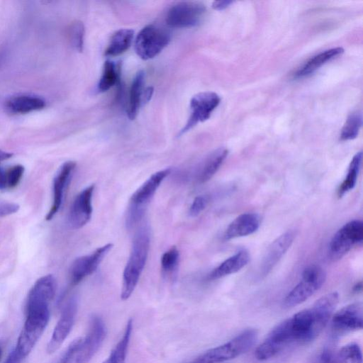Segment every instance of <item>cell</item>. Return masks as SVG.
<instances>
[{"mask_svg": "<svg viewBox=\"0 0 363 363\" xmlns=\"http://www.w3.org/2000/svg\"><path fill=\"white\" fill-rule=\"evenodd\" d=\"M150 235L146 229L135 235L128 260L123 274L121 298L127 300L134 291L145 266L149 250Z\"/></svg>", "mask_w": 363, "mask_h": 363, "instance_id": "6da1fadb", "label": "cell"}, {"mask_svg": "<svg viewBox=\"0 0 363 363\" xmlns=\"http://www.w3.org/2000/svg\"><path fill=\"white\" fill-rule=\"evenodd\" d=\"M257 337V330L247 329L228 342L206 351L191 363H222L230 360L248 351Z\"/></svg>", "mask_w": 363, "mask_h": 363, "instance_id": "7a4b0ae2", "label": "cell"}, {"mask_svg": "<svg viewBox=\"0 0 363 363\" xmlns=\"http://www.w3.org/2000/svg\"><path fill=\"white\" fill-rule=\"evenodd\" d=\"M26 320L18 337L16 347L17 354L24 359L33 350L45 331L50 320V309L32 311L26 313Z\"/></svg>", "mask_w": 363, "mask_h": 363, "instance_id": "3957f363", "label": "cell"}, {"mask_svg": "<svg viewBox=\"0 0 363 363\" xmlns=\"http://www.w3.org/2000/svg\"><path fill=\"white\" fill-rule=\"evenodd\" d=\"M171 173L167 168L152 174L131 196L127 213L126 225L131 228L144 214L145 208L160 184Z\"/></svg>", "mask_w": 363, "mask_h": 363, "instance_id": "277c9868", "label": "cell"}, {"mask_svg": "<svg viewBox=\"0 0 363 363\" xmlns=\"http://www.w3.org/2000/svg\"><path fill=\"white\" fill-rule=\"evenodd\" d=\"M326 279V273L320 266L312 264L305 268L301 281L291 289L284 298L287 307L303 303L319 290Z\"/></svg>", "mask_w": 363, "mask_h": 363, "instance_id": "5b68a950", "label": "cell"}, {"mask_svg": "<svg viewBox=\"0 0 363 363\" xmlns=\"http://www.w3.org/2000/svg\"><path fill=\"white\" fill-rule=\"evenodd\" d=\"M169 41L170 35L166 29L150 24L138 33L135 40V50L141 59L150 60L161 52Z\"/></svg>", "mask_w": 363, "mask_h": 363, "instance_id": "8992f818", "label": "cell"}, {"mask_svg": "<svg viewBox=\"0 0 363 363\" xmlns=\"http://www.w3.org/2000/svg\"><path fill=\"white\" fill-rule=\"evenodd\" d=\"M363 240V223L351 220L342 226L332 238L328 246V255L333 261L344 257L352 248Z\"/></svg>", "mask_w": 363, "mask_h": 363, "instance_id": "52a82bcc", "label": "cell"}, {"mask_svg": "<svg viewBox=\"0 0 363 363\" xmlns=\"http://www.w3.org/2000/svg\"><path fill=\"white\" fill-rule=\"evenodd\" d=\"M206 6L197 1H180L167 11L165 21L173 28H191L199 25L206 14Z\"/></svg>", "mask_w": 363, "mask_h": 363, "instance_id": "ba28073f", "label": "cell"}, {"mask_svg": "<svg viewBox=\"0 0 363 363\" xmlns=\"http://www.w3.org/2000/svg\"><path fill=\"white\" fill-rule=\"evenodd\" d=\"M220 101V96L213 91H203L194 96L190 101V116L179 135L189 131L198 123L208 119Z\"/></svg>", "mask_w": 363, "mask_h": 363, "instance_id": "9c48e42d", "label": "cell"}, {"mask_svg": "<svg viewBox=\"0 0 363 363\" xmlns=\"http://www.w3.org/2000/svg\"><path fill=\"white\" fill-rule=\"evenodd\" d=\"M57 289L55 278L52 274H48L38 279L29 291L26 302V313L50 309Z\"/></svg>", "mask_w": 363, "mask_h": 363, "instance_id": "30bf717a", "label": "cell"}, {"mask_svg": "<svg viewBox=\"0 0 363 363\" xmlns=\"http://www.w3.org/2000/svg\"><path fill=\"white\" fill-rule=\"evenodd\" d=\"M77 311V300L71 296L65 304L61 315L53 330L52 336L47 345V352L53 354L62 345L74 325Z\"/></svg>", "mask_w": 363, "mask_h": 363, "instance_id": "8fae6325", "label": "cell"}, {"mask_svg": "<svg viewBox=\"0 0 363 363\" xmlns=\"http://www.w3.org/2000/svg\"><path fill=\"white\" fill-rule=\"evenodd\" d=\"M112 247L111 243H108L98 247L89 255L77 258L69 269L72 285L78 284L86 277L94 273Z\"/></svg>", "mask_w": 363, "mask_h": 363, "instance_id": "7c38bea8", "label": "cell"}, {"mask_svg": "<svg viewBox=\"0 0 363 363\" xmlns=\"http://www.w3.org/2000/svg\"><path fill=\"white\" fill-rule=\"evenodd\" d=\"M94 190V184H91L82 190L74 199L68 214V223L72 228H82L91 218Z\"/></svg>", "mask_w": 363, "mask_h": 363, "instance_id": "4fadbf2b", "label": "cell"}, {"mask_svg": "<svg viewBox=\"0 0 363 363\" xmlns=\"http://www.w3.org/2000/svg\"><path fill=\"white\" fill-rule=\"evenodd\" d=\"M331 326L337 335L361 330L363 326L362 303H351L341 308L333 315Z\"/></svg>", "mask_w": 363, "mask_h": 363, "instance_id": "5bb4252c", "label": "cell"}, {"mask_svg": "<svg viewBox=\"0 0 363 363\" xmlns=\"http://www.w3.org/2000/svg\"><path fill=\"white\" fill-rule=\"evenodd\" d=\"M296 237L294 230H288L279 235L269 246L259 267V276L267 275L277 265L292 245Z\"/></svg>", "mask_w": 363, "mask_h": 363, "instance_id": "9a60e30c", "label": "cell"}, {"mask_svg": "<svg viewBox=\"0 0 363 363\" xmlns=\"http://www.w3.org/2000/svg\"><path fill=\"white\" fill-rule=\"evenodd\" d=\"M76 163L67 161L58 169L53 181V202L45 219L51 220L60 210L62 203L65 189L69 183Z\"/></svg>", "mask_w": 363, "mask_h": 363, "instance_id": "2e32d148", "label": "cell"}, {"mask_svg": "<svg viewBox=\"0 0 363 363\" xmlns=\"http://www.w3.org/2000/svg\"><path fill=\"white\" fill-rule=\"evenodd\" d=\"M318 363H362V354L357 343L351 342L338 349H325Z\"/></svg>", "mask_w": 363, "mask_h": 363, "instance_id": "e0dca14e", "label": "cell"}, {"mask_svg": "<svg viewBox=\"0 0 363 363\" xmlns=\"http://www.w3.org/2000/svg\"><path fill=\"white\" fill-rule=\"evenodd\" d=\"M260 225V217L255 213H245L236 217L227 227L223 238L228 240L250 235Z\"/></svg>", "mask_w": 363, "mask_h": 363, "instance_id": "ac0fdd59", "label": "cell"}, {"mask_svg": "<svg viewBox=\"0 0 363 363\" xmlns=\"http://www.w3.org/2000/svg\"><path fill=\"white\" fill-rule=\"evenodd\" d=\"M228 154L225 147H219L211 152L199 165L195 178L200 184L210 180L219 169Z\"/></svg>", "mask_w": 363, "mask_h": 363, "instance_id": "d6986e66", "label": "cell"}, {"mask_svg": "<svg viewBox=\"0 0 363 363\" xmlns=\"http://www.w3.org/2000/svg\"><path fill=\"white\" fill-rule=\"evenodd\" d=\"M96 352L86 336L79 337L69 345L60 363H87Z\"/></svg>", "mask_w": 363, "mask_h": 363, "instance_id": "ffe728a7", "label": "cell"}, {"mask_svg": "<svg viewBox=\"0 0 363 363\" xmlns=\"http://www.w3.org/2000/svg\"><path fill=\"white\" fill-rule=\"evenodd\" d=\"M45 106V101L42 98L29 94L13 96L5 103L7 111L13 114L28 113L43 109Z\"/></svg>", "mask_w": 363, "mask_h": 363, "instance_id": "44dd1931", "label": "cell"}, {"mask_svg": "<svg viewBox=\"0 0 363 363\" xmlns=\"http://www.w3.org/2000/svg\"><path fill=\"white\" fill-rule=\"evenodd\" d=\"M250 261L247 251L242 250L227 258L208 274V279L216 280L234 274L245 267Z\"/></svg>", "mask_w": 363, "mask_h": 363, "instance_id": "7402d4cb", "label": "cell"}, {"mask_svg": "<svg viewBox=\"0 0 363 363\" xmlns=\"http://www.w3.org/2000/svg\"><path fill=\"white\" fill-rule=\"evenodd\" d=\"M344 52L342 48H333L323 52H321L316 55L310 58L298 70L294 73V78H301L307 76L322 65L325 64L328 61L335 57L336 56L341 55Z\"/></svg>", "mask_w": 363, "mask_h": 363, "instance_id": "603a6c76", "label": "cell"}, {"mask_svg": "<svg viewBox=\"0 0 363 363\" xmlns=\"http://www.w3.org/2000/svg\"><path fill=\"white\" fill-rule=\"evenodd\" d=\"M144 82L145 72L143 70H140L135 74L130 89L127 114L130 120L136 118L142 104Z\"/></svg>", "mask_w": 363, "mask_h": 363, "instance_id": "cb8c5ba5", "label": "cell"}, {"mask_svg": "<svg viewBox=\"0 0 363 363\" xmlns=\"http://www.w3.org/2000/svg\"><path fill=\"white\" fill-rule=\"evenodd\" d=\"M134 32L129 28H121L116 31L105 50L106 56H117L125 52L131 45Z\"/></svg>", "mask_w": 363, "mask_h": 363, "instance_id": "d4e9b609", "label": "cell"}, {"mask_svg": "<svg viewBox=\"0 0 363 363\" xmlns=\"http://www.w3.org/2000/svg\"><path fill=\"white\" fill-rule=\"evenodd\" d=\"M362 160V152L356 153L352 157L348 167L347 174L337 189V194L339 198L345 196L355 186L361 168Z\"/></svg>", "mask_w": 363, "mask_h": 363, "instance_id": "484cf974", "label": "cell"}, {"mask_svg": "<svg viewBox=\"0 0 363 363\" xmlns=\"http://www.w3.org/2000/svg\"><path fill=\"white\" fill-rule=\"evenodd\" d=\"M119 80V69L112 61L104 62L103 71L98 83V90L104 92L117 84Z\"/></svg>", "mask_w": 363, "mask_h": 363, "instance_id": "4316f807", "label": "cell"}, {"mask_svg": "<svg viewBox=\"0 0 363 363\" xmlns=\"http://www.w3.org/2000/svg\"><path fill=\"white\" fill-rule=\"evenodd\" d=\"M179 262V252L176 246H172L163 253L160 264L162 274L172 279L175 275Z\"/></svg>", "mask_w": 363, "mask_h": 363, "instance_id": "83f0119b", "label": "cell"}, {"mask_svg": "<svg viewBox=\"0 0 363 363\" xmlns=\"http://www.w3.org/2000/svg\"><path fill=\"white\" fill-rule=\"evenodd\" d=\"M362 115L360 111H354L350 113L342 128L340 133L341 140H350L354 139L362 127Z\"/></svg>", "mask_w": 363, "mask_h": 363, "instance_id": "f1b7e54d", "label": "cell"}, {"mask_svg": "<svg viewBox=\"0 0 363 363\" xmlns=\"http://www.w3.org/2000/svg\"><path fill=\"white\" fill-rule=\"evenodd\" d=\"M84 33V26L80 21L72 22L68 28V38L70 44L78 52L83 50Z\"/></svg>", "mask_w": 363, "mask_h": 363, "instance_id": "f546056e", "label": "cell"}, {"mask_svg": "<svg viewBox=\"0 0 363 363\" xmlns=\"http://www.w3.org/2000/svg\"><path fill=\"white\" fill-rule=\"evenodd\" d=\"M24 172V167L21 164H16L5 170L6 189L16 187L20 182Z\"/></svg>", "mask_w": 363, "mask_h": 363, "instance_id": "4dcf8cb0", "label": "cell"}, {"mask_svg": "<svg viewBox=\"0 0 363 363\" xmlns=\"http://www.w3.org/2000/svg\"><path fill=\"white\" fill-rule=\"evenodd\" d=\"M209 197L207 195H199L194 198L189 208V215L191 217L199 216L207 206Z\"/></svg>", "mask_w": 363, "mask_h": 363, "instance_id": "1f68e13d", "label": "cell"}, {"mask_svg": "<svg viewBox=\"0 0 363 363\" xmlns=\"http://www.w3.org/2000/svg\"><path fill=\"white\" fill-rule=\"evenodd\" d=\"M19 208L17 203L0 201V218L16 213Z\"/></svg>", "mask_w": 363, "mask_h": 363, "instance_id": "d6a6232c", "label": "cell"}, {"mask_svg": "<svg viewBox=\"0 0 363 363\" xmlns=\"http://www.w3.org/2000/svg\"><path fill=\"white\" fill-rule=\"evenodd\" d=\"M23 360V359L17 354L15 350H13L4 363H21Z\"/></svg>", "mask_w": 363, "mask_h": 363, "instance_id": "836d02e7", "label": "cell"}, {"mask_svg": "<svg viewBox=\"0 0 363 363\" xmlns=\"http://www.w3.org/2000/svg\"><path fill=\"white\" fill-rule=\"evenodd\" d=\"M233 1H216L212 4V6L214 9L222 10L229 6Z\"/></svg>", "mask_w": 363, "mask_h": 363, "instance_id": "e575fe53", "label": "cell"}, {"mask_svg": "<svg viewBox=\"0 0 363 363\" xmlns=\"http://www.w3.org/2000/svg\"><path fill=\"white\" fill-rule=\"evenodd\" d=\"M152 94H153V88L152 86H148V87L145 88L143 91L142 104L149 101L152 97Z\"/></svg>", "mask_w": 363, "mask_h": 363, "instance_id": "d590c367", "label": "cell"}, {"mask_svg": "<svg viewBox=\"0 0 363 363\" xmlns=\"http://www.w3.org/2000/svg\"><path fill=\"white\" fill-rule=\"evenodd\" d=\"M12 155H13V154H12V153H11V152H6V151H4V150H1V149H0V163H1L2 161H4V160H7V159H9V158H10V157H12ZM2 170H3V169H2L1 168V167H0V174H1V172H2Z\"/></svg>", "mask_w": 363, "mask_h": 363, "instance_id": "8d00e7d4", "label": "cell"}, {"mask_svg": "<svg viewBox=\"0 0 363 363\" xmlns=\"http://www.w3.org/2000/svg\"><path fill=\"white\" fill-rule=\"evenodd\" d=\"M362 282L359 281L358 283H357L354 287H353V292L354 293H358V292H360L362 291Z\"/></svg>", "mask_w": 363, "mask_h": 363, "instance_id": "74e56055", "label": "cell"}, {"mask_svg": "<svg viewBox=\"0 0 363 363\" xmlns=\"http://www.w3.org/2000/svg\"><path fill=\"white\" fill-rule=\"evenodd\" d=\"M1 354H2V350H1V347H0V359H1Z\"/></svg>", "mask_w": 363, "mask_h": 363, "instance_id": "f35d334b", "label": "cell"}]
</instances>
